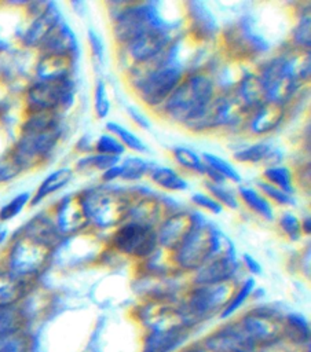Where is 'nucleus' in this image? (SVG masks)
<instances>
[{"mask_svg":"<svg viewBox=\"0 0 311 352\" xmlns=\"http://www.w3.org/2000/svg\"><path fill=\"white\" fill-rule=\"evenodd\" d=\"M217 227L208 221L204 214L200 216L197 224L182 242V245L171 253L173 265L183 272H194L202 267L216 253Z\"/></svg>","mask_w":311,"mask_h":352,"instance_id":"7","label":"nucleus"},{"mask_svg":"<svg viewBox=\"0 0 311 352\" xmlns=\"http://www.w3.org/2000/svg\"><path fill=\"white\" fill-rule=\"evenodd\" d=\"M51 250L48 246L21 235L8 253V271L28 279L36 275L45 265Z\"/></svg>","mask_w":311,"mask_h":352,"instance_id":"13","label":"nucleus"},{"mask_svg":"<svg viewBox=\"0 0 311 352\" xmlns=\"http://www.w3.org/2000/svg\"><path fill=\"white\" fill-rule=\"evenodd\" d=\"M261 180H264L266 183L278 187L279 190L294 195L296 187H294V177H293V172L290 170L289 166L281 164V165H274V166H268L264 168L263 175H261Z\"/></svg>","mask_w":311,"mask_h":352,"instance_id":"31","label":"nucleus"},{"mask_svg":"<svg viewBox=\"0 0 311 352\" xmlns=\"http://www.w3.org/2000/svg\"><path fill=\"white\" fill-rule=\"evenodd\" d=\"M28 293V279L10 272L0 271V307L17 305Z\"/></svg>","mask_w":311,"mask_h":352,"instance_id":"29","label":"nucleus"},{"mask_svg":"<svg viewBox=\"0 0 311 352\" xmlns=\"http://www.w3.org/2000/svg\"><path fill=\"white\" fill-rule=\"evenodd\" d=\"M78 198L88 224L96 230L118 227L128 219L132 206L128 190L113 184L88 187L78 192Z\"/></svg>","mask_w":311,"mask_h":352,"instance_id":"6","label":"nucleus"},{"mask_svg":"<svg viewBox=\"0 0 311 352\" xmlns=\"http://www.w3.org/2000/svg\"><path fill=\"white\" fill-rule=\"evenodd\" d=\"M255 287H256V282H255L253 276L246 278V279L239 285V287L233 292L230 300L227 301V304L224 305V308H223L222 312H220V318H222V319H226V318L231 316L233 314H235V312L245 304V301L253 294Z\"/></svg>","mask_w":311,"mask_h":352,"instance_id":"36","label":"nucleus"},{"mask_svg":"<svg viewBox=\"0 0 311 352\" xmlns=\"http://www.w3.org/2000/svg\"><path fill=\"white\" fill-rule=\"evenodd\" d=\"M190 199L194 204V206H197L205 212H209L212 214H220L223 212V206L208 192L197 191V192L191 194Z\"/></svg>","mask_w":311,"mask_h":352,"instance_id":"46","label":"nucleus"},{"mask_svg":"<svg viewBox=\"0 0 311 352\" xmlns=\"http://www.w3.org/2000/svg\"><path fill=\"white\" fill-rule=\"evenodd\" d=\"M87 36H88V43H89L92 55L95 58V62L102 65L103 60H105V44H103V40H102L100 34L95 29L89 28Z\"/></svg>","mask_w":311,"mask_h":352,"instance_id":"48","label":"nucleus"},{"mask_svg":"<svg viewBox=\"0 0 311 352\" xmlns=\"http://www.w3.org/2000/svg\"><path fill=\"white\" fill-rule=\"evenodd\" d=\"M0 352H32L30 337L25 331L0 336Z\"/></svg>","mask_w":311,"mask_h":352,"instance_id":"42","label":"nucleus"},{"mask_svg":"<svg viewBox=\"0 0 311 352\" xmlns=\"http://www.w3.org/2000/svg\"><path fill=\"white\" fill-rule=\"evenodd\" d=\"M256 73L266 100L286 107L299 85L310 76L308 52L293 48V52L274 55L261 63Z\"/></svg>","mask_w":311,"mask_h":352,"instance_id":"3","label":"nucleus"},{"mask_svg":"<svg viewBox=\"0 0 311 352\" xmlns=\"http://www.w3.org/2000/svg\"><path fill=\"white\" fill-rule=\"evenodd\" d=\"M292 47L308 52L310 48V16H301L292 30Z\"/></svg>","mask_w":311,"mask_h":352,"instance_id":"44","label":"nucleus"},{"mask_svg":"<svg viewBox=\"0 0 311 352\" xmlns=\"http://www.w3.org/2000/svg\"><path fill=\"white\" fill-rule=\"evenodd\" d=\"M106 129L110 135L116 136L118 142L124 146L125 150H131L136 154H146L149 153V146L144 143L142 138H139L133 131L128 129L122 124L117 121H107Z\"/></svg>","mask_w":311,"mask_h":352,"instance_id":"30","label":"nucleus"},{"mask_svg":"<svg viewBox=\"0 0 311 352\" xmlns=\"http://www.w3.org/2000/svg\"><path fill=\"white\" fill-rule=\"evenodd\" d=\"M256 187L257 190L271 202V204H277L279 206H294L296 205V198L292 194H288L282 190H279L278 187H274L268 183H266L264 180L259 179L256 180Z\"/></svg>","mask_w":311,"mask_h":352,"instance_id":"40","label":"nucleus"},{"mask_svg":"<svg viewBox=\"0 0 311 352\" xmlns=\"http://www.w3.org/2000/svg\"><path fill=\"white\" fill-rule=\"evenodd\" d=\"M32 195L28 191L19 192L15 197H12L11 201H8L6 205L1 206L0 209V221H10L14 217H17L23 208L30 202Z\"/></svg>","mask_w":311,"mask_h":352,"instance_id":"43","label":"nucleus"},{"mask_svg":"<svg viewBox=\"0 0 311 352\" xmlns=\"http://www.w3.org/2000/svg\"><path fill=\"white\" fill-rule=\"evenodd\" d=\"M182 36L183 32L178 28H160L139 36L128 45L120 48L127 60V70L157 59Z\"/></svg>","mask_w":311,"mask_h":352,"instance_id":"11","label":"nucleus"},{"mask_svg":"<svg viewBox=\"0 0 311 352\" xmlns=\"http://www.w3.org/2000/svg\"><path fill=\"white\" fill-rule=\"evenodd\" d=\"M120 161H121V158H118V157L91 153V154H84V157H81L77 161L76 169H78V170H99L102 173L103 170L117 165Z\"/></svg>","mask_w":311,"mask_h":352,"instance_id":"37","label":"nucleus"},{"mask_svg":"<svg viewBox=\"0 0 311 352\" xmlns=\"http://www.w3.org/2000/svg\"><path fill=\"white\" fill-rule=\"evenodd\" d=\"M39 50L45 55L67 56L74 60L80 54L78 40L72 28L65 21H61L54 28V30L40 44Z\"/></svg>","mask_w":311,"mask_h":352,"instance_id":"19","label":"nucleus"},{"mask_svg":"<svg viewBox=\"0 0 311 352\" xmlns=\"http://www.w3.org/2000/svg\"><path fill=\"white\" fill-rule=\"evenodd\" d=\"M204 164L211 168L212 170H215L217 175H220L227 183H233V184H241L242 177L241 173L238 172V169L228 162L226 158L215 154V153H209V151H204L201 154Z\"/></svg>","mask_w":311,"mask_h":352,"instance_id":"32","label":"nucleus"},{"mask_svg":"<svg viewBox=\"0 0 311 352\" xmlns=\"http://www.w3.org/2000/svg\"><path fill=\"white\" fill-rule=\"evenodd\" d=\"M73 67H74V59L72 58L41 54L36 65V76H37V80H43V81L67 78V77H72Z\"/></svg>","mask_w":311,"mask_h":352,"instance_id":"25","label":"nucleus"},{"mask_svg":"<svg viewBox=\"0 0 311 352\" xmlns=\"http://www.w3.org/2000/svg\"><path fill=\"white\" fill-rule=\"evenodd\" d=\"M172 157L182 169L190 173L204 176L205 164L202 161V157L195 150L186 146H175L172 147Z\"/></svg>","mask_w":311,"mask_h":352,"instance_id":"34","label":"nucleus"},{"mask_svg":"<svg viewBox=\"0 0 311 352\" xmlns=\"http://www.w3.org/2000/svg\"><path fill=\"white\" fill-rule=\"evenodd\" d=\"M74 177V172L72 168L63 166L52 170L37 187L36 192L30 198V205H37L43 199H45L48 195L62 190L65 186H67Z\"/></svg>","mask_w":311,"mask_h":352,"instance_id":"28","label":"nucleus"},{"mask_svg":"<svg viewBox=\"0 0 311 352\" xmlns=\"http://www.w3.org/2000/svg\"><path fill=\"white\" fill-rule=\"evenodd\" d=\"M183 19H169L161 11V3H122L111 16V34L120 48L139 36L160 28L182 29Z\"/></svg>","mask_w":311,"mask_h":352,"instance_id":"5","label":"nucleus"},{"mask_svg":"<svg viewBox=\"0 0 311 352\" xmlns=\"http://www.w3.org/2000/svg\"><path fill=\"white\" fill-rule=\"evenodd\" d=\"M234 292L233 283L193 285L186 300L179 307L186 327L220 314Z\"/></svg>","mask_w":311,"mask_h":352,"instance_id":"9","label":"nucleus"},{"mask_svg":"<svg viewBox=\"0 0 311 352\" xmlns=\"http://www.w3.org/2000/svg\"><path fill=\"white\" fill-rule=\"evenodd\" d=\"M76 98V82L73 77L33 82L26 94L30 111H50L61 114L67 110Z\"/></svg>","mask_w":311,"mask_h":352,"instance_id":"10","label":"nucleus"},{"mask_svg":"<svg viewBox=\"0 0 311 352\" xmlns=\"http://www.w3.org/2000/svg\"><path fill=\"white\" fill-rule=\"evenodd\" d=\"M206 191L211 197H213L223 208L228 209H237L239 206L238 195L234 190H231L227 183H211L205 180Z\"/></svg>","mask_w":311,"mask_h":352,"instance_id":"38","label":"nucleus"},{"mask_svg":"<svg viewBox=\"0 0 311 352\" xmlns=\"http://www.w3.org/2000/svg\"><path fill=\"white\" fill-rule=\"evenodd\" d=\"M151 162L147 160L139 157V155H128L121 158L120 166H121V176L120 180L133 183L142 180L144 176L149 175V170L151 168Z\"/></svg>","mask_w":311,"mask_h":352,"instance_id":"33","label":"nucleus"},{"mask_svg":"<svg viewBox=\"0 0 311 352\" xmlns=\"http://www.w3.org/2000/svg\"><path fill=\"white\" fill-rule=\"evenodd\" d=\"M120 176H121V166H120V162L106 170H103L100 173V180L103 184H113L114 182L120 180Z\"/></svg>","mask_w":311,"mask_h":352,"instance_id":"51","label":"nucleus"},{"mask_svg":"<svg viewBox=\"0 0 311 352\" xmlns=\"http://www.w3.org/2000/svg\"><path fill=\"white\" fill-rule=\"evenodd\" d=\"M206 352H259L256 344L246 336L238 322L224 324L204 340Z\"/></svg>","mask_w":311,"mask_h":352,"instance_id":"16","label":"nucleus"},{"mask_svg":"<svg viewBox=\"0 0 311 352\" xmlns=\"http://www.w3.org/2000/svg\"><path fill=\"white\" fill-rule=\"evenodd\" d=\"M127 114H128V117L131 118V121H132L136 126H139L140 129L147 131V129L151 128V122H150L149 117H147L142 110H139L138 107H135V106H127Z\"/></svg>","mask_w":311,"mask_h":352,"instance_id":"49","label":"nucleus"},{"mask_svg":"<svg viewBox=\"0 0 311 352\" xmlns=\"http://www.w3.org/2000/svg\"><path fill=\"white\" fill-rule=\"evenodd\" d=\"M237 195L238 199L242 201L250 212L256 213L266 221L275 220L274 205L256 187L248 184H238Z\"/></svg>","mask_w":311,"mask_h":352,"instance_id":"26","label":"nucleus"},{"mask_svg":"<svg viewBox=\"0 0 311 352\" xmlns=\"http://www.w3.org/2000/svg\"><path fill=\"white\" fill-rule=\"evenodd\" d=\"M201 213L187 209H180L165 216L157 226L158 248L167 253H173L190 231L194 228Z\"/></svg>","mask_w":311,"mask_h":352,"instance_id":"14","label":"nucleus"},{"mask_svg":"<svg viewBox=\"0 0 311 352\" xmlns=\"http://www.w3.org/2000/svg\"><path fill=\"white\" fill-rule=\"evenodd\" d=\"M180 352H206V351L204 349L202 345H191V346H189V348H186Z\"/></svg>","mask_w":311,"mask_h":352,"instance_id":"53","label":"nucleus"},{"mask_svg":"<svg viewBox=\"0 0 311 352\" xmlns=\"http://www.w3.org/2000/svg\"><path fill=\"white\" fill-rule=\"evenodd\" d=\"M233 158L239 164H261L264 168L281 165L283 160L282 151L272 143L266 140H259L252 144L238 147L233 153Z\"/></svg>","mask_w":311,"mask_h":352,"instance_id":"22","label":"nucleus"},{"mask_svg":"<svg viewBox=\"0 0 311 352\" xmlns=\"http://www.w3.org/2000/svg\"><path fill=\"white\" fill-rule=\"evenodd\" d=\"M278 226L282 230V232L292 241L296 242L303 236L301 232V226H300V219L289 210H285L281 213L278 217Z\"/></svg>","mask_w":311,"mask_h":352,"instance_id":"45","label":"nucleus"},{"mask_svg":"<svg viewBox=\"0 0 311 352\" xmlns=\"http://www.w3.org/2000/svg\"><path fill=\"white\" fill-rule=\"evenodd\" d=\"M55 224L62 236L84 231L89 226L78 194L66 195L59 201L55 212Z\"/></svg>","mask_w":311,"mask_h":352,"instance_id":"18","label":"nucleus"},{"mask_svg":"<svg viewBox=\"0 0 311 352\" xmlns=\"http://www.w3.org/2000/svg\"><path fill=\"white\" fill-rule=\"evenodd\" d=\"M147 176L157 187L162 190L171 192H183L189 190L187 179L171 166L151 165Z\"/></svg>","mask_w":311,"mask_h":352,"instance_id":"27","label":"nucleus"},{"mask_svg":"<svg viewBox=\"0 0 311 352\" xmlns=\"http://www.w3.org/2000/svg\"><path fill=\"white\" fill-rule=\"evenodd\" d=\"M94 151L98 154H105V155H111V157H118L122 158L125 154L124 146L118 142V139L109 132H105L99 135L95 142H94Z\"/></svg>","mask_w":311,"mask_h":352,"instance_id":"41","label":"nucleus"},{"mask_svg":"<svg viewBox=\"0 0 311 352\" xmlns=\"http://www.w3.org/2000/svg\"><path fill=\"white\" fill-rule=\"evenodd\" d=\"M183 16L187 23V33L198 43H211L220 33L219 22L206 3L191 0L183 4Z\"/></svg>","mask_w":311,"mask_h":352,"instance_id":"15","label":"nucleus"},{"mask_svg":"<svg viewBox=\"0 0 311 352\" xmlns=\"http://www.w3.org/2000/svg\"><path fill=\"white\" fill-rule=\"evenodd\" d=\"M217 92L216 80L209 72L190 70L158 110L162 117L189 129L205 114Z\"/></svg>","mask_w":311,"mask_h":352,"instance_id":"2","label":"nucleus"},{"mask_svg":"<svg viewBox=\"0 0 311 352\" xmlns=\"http://www.w3.org/2000/svg\"><path fill=\"white\" fill-rule=\"evenodd\" d=\"M237 322L259 349L274 345L285 333L282 316L267 308H255Z\"/></svg>","mask_w":311,"mask_h":352,"instance_id":"12","label":"nucleus"},{"mask_svg":"<svg viewBox=\"0 0 311 352\" xmlns=\"http://www.w3.org/2000/svg\"><path fill=\"white\" fill-rule=\"evenodd\" d=\"M6 236H7V231H6V230H1V231H0V245H1V242H4Z\"/></svg>","mask_w":311,"mask_h":352,"instance_id":"54","label":"nucleus"},{"mask_svg":"<svg viewBox=\"0 0 311 352\" xmlns=\"http://www.w3.org/2000/svg\"><path fill=\"white\" fill-rule=\"evenodd\" d=\"M300 226H301V232L303 235H310L311 232V220H310V216H305L303 219H300Z\"/></svg>","mask_w":311,"mask_h":352,"instance_id":"52","label":"nucleus"},{"mask_svg":"<svg viewBox=\"0 0 311 352\" xmlns=\"http://www.w3.org/2000/svg\"><path fill=\"white\" fill-rule=\"evenodd\" d=\"M111 109L109 91L105 80L102 77L96 78L94 88V113L98 120H105Z\"/></svg>","mask_w":311,"mask_h":352,"instance_id":"39","label":"nucleus"},{"mask_svg":"<svg viewBox=\"0 0 311 352\" xmlns=\"http://www.w3.org/2000/svg\"><path fill=\"white\" fill-rule=\"evenodd\" d=\"M241 265L245 267V270L252 275H260L261 274V264L249 253H244L239 260Z\"/></svg>","mask_w":311,"mask_h":352,"instance_id":"50","label":"nucleus"},{"mask_svg":"<svg viewBox=\"0 0 311 352\" xmlns=\"http://www.w3.org/2000/svg\"><path fill=\"white\" fill-rule=\"evenodd\" d=\"M25 314L18 305L0 307V336L23 331Z\"/></svg>","mask_w":311,"mask_h":352,"instance_id":"35","label":"nucleus"},{"mask_svg":"<svg viewBox=\"0 0 311 352\" xmlns=\"http://www.w3.org/2000/svg\"><path fill=\"white\" fill-rule=\"evenodd\" d=\"M285 329H290L292 333L297 334L300 341H305L310 337L308 323H307L305 318H303L299 314H289L285 318Z\"/></svg>","mask_w":311,"mask_h":352,"instance_id":"47","label":"nucleus"},{"mask_svg":"<svg viewBox=\"0 0 311 352\" xmlns=\"http://www.w3.org/2000/svg\"><path fill=\"white\" fill-rule=\"evenodd\" d=\"M241 268L237 257H216L208 260L191 275L193 285H222L233 282Z\"/></svg>","mask_w":311,"mask_h":352,"instance_id":"17","label":"nucleus"},{"mask_svg":"<svg viewBox=\"0 0 311 352\" xmlns=\"http://www.w3.org/2000/svg\"><path fill=\"white\" fill-rule=\"evenodd\" d=\"M62 136L59 114L50 111H30L22 125L21 136L11 158L23 169L47 158Z\"/></svg>","mask_w":311,"mask_h":352,"instance_id":"4","label":"nucleus"},{"mask_svg":"<svg viewBox=\"0 0 311 352\" xmlns=\"http://www.w3.org/2000/svg\"><path fill=\"white\" fill-rule=\"evenodd\" d=\"M286 107L266 102L252 110L246 116V128L250 133L256 136H263L274 132L285 120Z\"/></svg>","mask_w":311,"mask_h":352,"instance_id":"20","label":"nucleus"},{"mask_svg":"<svg viewBox=\"0 0 311 352\" xmlns=\"http://www.w3.org/2000/svg\"><path fill=\"white\" fill-rule=\"evenodd\" d=\"M63 21L59 8L54 3H47V6L34 15L30 25L22 34V41L28 47H40L44 38L54 30V28Z\"/></svg>","mask_w":311,"mask_h":352,"instance_id":"21","label":"nucleus"},{"mask_svg":"<svg viewBox=\"0 0 311 352\" xmlns=\"http://www.w3.org/2000/svg\"><path fill=\"white\" fill-rule=\"evenodd\" d=\"M22 235L28 236L33 241H37V242L48 246L50 249H52L55 245H58L62 238L55 221H52V219H50L44 213L33 217L23 227Z\"/></svg>","mask_w":311,"mask_h":352,"instance_id":"24","label":"nucleus"},{"mask_svg":"<svg viewBox=\"0 0 311 352\" xmlns=\"http://www.w3.org/2000/svg\"><path fill=\"white\" fill-rule=\"evenodd\" d=\"M182 40L183 36L157 59L127 70L132 91L143 106L158 110L187 74L189 65L180 56Z\"/></svg>","mask_w":311,"mask_h":352,"instance_id":"1","label":"nucleus"},{"mask_svg":"<svg viewBox=\"0 0 311 352\" xmlns=\"http://www.w3.org/2000/svg\"><path fill=\"white\" fill-rule=\"evenodd\" d=\"M109 246L122 256L147 260L160 249L157 227L144 221L127 219L111 232Z\"/></svg>","mask_w":311,"mask_h":352,"instance_id":"8","label":"nucleus"},{"mask_svg":"<svg viewBox=\"0 0 311 352\" xmlns=\"http://www.w3.org/2000/svg\"><path fill=\"white\" fill-rule=\"evenodd\" d=\"M187 338V327L153 329L144 338L142 352H172Z\"/></svg>","mask_w":311,"mask_h":352,"instance_id":"23","label":"nucleus"}]
</instances>
